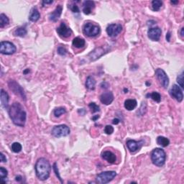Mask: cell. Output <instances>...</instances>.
Returning <instances> with one entry per match:
<instances>
[{"label": "cell", "instance_id": "9c48e42d", "mask_svg": "<svg viewBox=\"0 0 184 184\" xmlns=\"http://www.w3.org/2000/svg\"><path fill=\"white\" fill-rule=\"evenodd\" d=\"M155 76H156L157 79L158 80L160 85L164 89H167L168 85H169V78H168V76H167L166 73L163 69L158 68L155 71Z\"/></svg>", "mask_w": 184, "mask_h": 184}, {"label": "cell", "instance_id": "30bf717a", "mask_svg": "<svg viewBox=\"0 0 184 184\" xmlns=\"http://www.w3.org/2000/svg\"><path fill=\"white\" fill-rule=\"evenodd\" d=\"M108 51V47H99L95 48L93 51H91L88 55V57H89V58L91 61H94L104 55L105 53H107Z\"/></svg>", "mask_w": 184, "mask_h": 184}, {"label": "cell", "instance_id": "e0dca14e", "mask_svg": "<svg viewBox=\"0 0 184 184\" xmlns=\"http://www.w3.org/2000/svg\"><path fill=\"white\" fill-rule=\"evenodd\" d=\"M62 11H63V7L61 5H58L57 7L55 8V9L53 12L50 15L49 19L51 21H53V22H56L58 19L60 18L61 14H62Z\"/></svg>", "mask_w": 184, "mask_h": 184}, {"label": "cell", "instance_id": "4fadbf2b", "mask_svg": "<svg viewBox=\"0 0 184 184\" xmlns=\"http://www.w3.org/2000/svg\"><path fill=\"white\" fill-rule=\"evenodd\" d=\"M170 94L171 95L172 97L176 99L178 102H181V101H183V92H182L181 88H180L178 85H176V84H174V85L172 86L171 89H170Z\"/></svg>", "mask_w": 184, "mask_h": 184}, {"label": "cell", "instance_id": "60d3db41", "mask_svg": "<svg viewBox=\"0 0 184 184\" xmlns=\"http://www.w3.org/2000/svg\"><path fill=\"white\" fill-rule=\"evenodd\" d=\"M53 1H43L42 4H43V6H45L47 5H51V4H53Z\"/></svg>", "mask_w": 184, "mask_h": 184}, {"label": "cell", "instance_id": "8992f818", "mask_svg": "<svg viewBox=\"0 0 184 184\" xmlns=\"http://www.w3.org/2000/svg\"><path fill=\"white\" fill-rule=\"evenodd\" d=\"M8 85L9 89H10L11 91H13V93H14L15 94L18 96V97H20V98H22V100L26 101L27 98L25 93L24 90H23L22 86H21L20 84L17 83L14 80H10L8 82Z\"/></svg>", "mask_w": 184, "mask_h": 184}, {"label": "cell", "instance_id": "7bdbcfd3", "mask_svg": "<svg viewBox=\"0 0 184 184\" xmlns=\"http://www.w3.org/2000/svg\"><path fill=\"white\" fill-rule=\"evenodd\" d=\"M170 36H171V34H170V32H168L166 34V40H168V42H170Z\"/></svg>", "mask_w": 184, "mask_h": 184}, {"label": "cell", "instance_id": "603a6c76", "mask_svg": "<svg viewBox=\"0 0 184 184\" xmlns=\"http://www.w3.org/2000/svg\"><path fill=\"white\" fill-rule=\"evenodd\" d=\"M85 44H86L85 40L80 37L75 38L72 41L73 46H74V47L76 48H80L84 47V46L85 45Z\"/></svg>", "mask_w": 184, "mask_h": 184}, {"label": "cell", "instance_id": "cb8c5ba5", "mask_svg": "<svg viewBox=\"0 0 184 184\" xmlns=\"http://www.w3.org/2000/svg\"><path fill=\"white\" fill-rule=\"evenodd\" d=\"M96 80L93 76H88L86 81V87L89 90H94L96 86Z\"/></svg>", "mask_w": 184, "mask_h": 184}, {"label": "cell", "instance_id": "d590c367", "mask_svg": "<svg viewBox=\"0 0 184 184\" xmlns=\"http://www.w3.org/2000/svg\"><path fill=\"white\" fill-rule=\"evenodd\" d=\"M58 53L61 55H66L67 53V50L63 46H59L58 48Z\"/></svg>", "mask_w": 184, "mask_h": 184}, {"label": "cell", "instance_id": "4316f807", "mask_svg": "<svg viewBox=\"0 0 184 184\" xmlns=\"http://www.w3.org/2000/svg\"><path fill=\"white\" fill-rule=\"evenodd\" d=\"M147 98H151L153 100H154L156 102H160L161 100V96L158 92L157 91H153L150 94H147L146 95Z\"/></svg>", "mask_w": 184, "mask_h": 184}, {"label": "cell", "instance_id": "83f0119b", "mask_svg": "<svg viewBox=\"0 0 184 184\" xmlns=\"http://www.w3.org/2000/svg\"><path fill=\"white\" fill-rule=\"evenodd\" d=\"M9 22V20L8 17L6 16V15L3 14V13L0 15V28H3L5 26L8 25Z\"/></svg>", "mask_w": 184, "mask_h": 184}, {"label": "cell", "instance_id": "d6986e66", "mask_svg": "<svg viewBox=\"0 0 184 184\" xmlns=\"http://www.w3.org/2000/svg\"><path fill=\"white\" fill-rule=\"evenodd\" d=\"M95 3L93 1H85L83 4V12L85 15L91 14L94 9Z\"/></svg>", "mask_w": 184, "mask_h": 184}, {"label": "cell", "instance_id": "e575fe53", "mask_svg": "<svg viewBox=\"0 0 184 184\" xmlns=\"http://www.w3.org/2000/svg\"><path fill=\"white\" fill-rule=\"evenodd\" d=\"M53 170H54L55 175H56V176L58 177V178L59 180H60V181L61 182V183H63V180L61 179V177L60 176V174H59V172H58V167H57V164L56 163H55L54 164H53Z\"/></svg>", "mask_w": 184, "mask_h": 184}, {"label": "cell", "instance_id": "ac0fdd59", "mask_svg": "<svg viewBox=\"0 0 184 184\" xmlns=\"http://www.w3.org/2000/svg\"><path fill=\"white\" fill-rule=\"evenodd\" d=\"M101 157H102L104 160H107V162L111 164L114 163L117 160L116 155L112 152H111V151H104V152L102 153V154H101Z\"/></svg>", "mask_w": 184, "mask_h": 184}, {"label": "cell", "instance_id": "7a4b0ae2", "mask_svg": "<svg viewBox=\"0 0 184 184\" xmlns=\"http://www.w3.org/2000/svg\"><path fill=\"white\" fill-rule=\"evenodd\" d=\"M34 168H35L36 176L40 181H45L49 178L51 166L47 159L44 158L38 159L35 163Z\"/></svg>", "mask_w": 184, "mask_h": 184}, {"label": "cell", "instance_id": "7dc6e473", "mask_svg": "<svg viewBox=\"0 0 184 184\" xmlns=\"http://www.w3.org/2000/svg\"><path fill=\"white\" fill-rule=\"evenodd\" d=\"M99 117V116H97V117H93V120H96L97 119H98Z\"/></svg>", "mask_w": 184, "mask_h": 184}, {"label": "cell", "instance_id": "484cf974", "mask_svg": "<svg viewBox=\"0 0 184 184\" xmlns=\"http://www.w3.org/2000/svg\"><path fill=\"white\" fill-rule=\"evenodd\" d=\"M28 33L26 28L24 27H20V28H17L14 32L15 36H18V37H25Z\"/></svg>", "mask_w": 184, "mask_h": 184}, {"label": "cell", "instance_id": "1f68e13d", "mask_svg": "<svg viewBox=\"0 0 184 184\" xmlns=\"http://www.w3.org/2000/svg\"><path fill=\"white\" fill-rule=\"evenodd\" d=\"M89 107L90 109H91V112L93 113L99 112V110H100V109H100V108H99V107L98 106L97 104H95L94 102L90 103L89 104Z\"/></svg>", "mask_w": 184, "mask_h": 184}, {"label": "cell", "instance_id": "74e56055", "mask_svg": "<svg viewBox=\"0 0 184 184\" xmlns=\"http://www.w3.org/2000/svg\"><path fill=\"white\" fill-rule=\"evenodd\" d=\"M69 8H70V9L73 12H74V13L79 12V8H78V7L77 5H70L69 6Z\"/></svg>", "mask_w": 184, "mask_h": 184}, {"label": "cell", "instance_id": "3957f363", "mask_svg": "<svg viewBox=\"0 0 184 184\" xmlns=\"http://www.w3.org/2000/svg\"><path fill=\"white\" fill-rule=\"evenodd\" d=\"M151 160L153 163L158 167L164 166L166 160V152L161 148H155L151 153Z\"/></svg>", "mask_w": 184, "mask_h": 184}, {"label": "cell", "instance_id": "d4e9b609", "mask_svg": "<svg viewBox=\"0 0 184 184\" xmlns=\"http://www.w3.org/2000/svg\"><path fill=\"white\" fill-rule=\"evenodd\" d=\"M157 143H158V145H160V146L166 147L169 145L170 140L168 138L163 137V136H159L157 138Z\"/></svg>", "mask_w": 184, "mask_h": 184}, {"label": "cell", "instance_id": "f35d334b", "mask_svg": "<svg viewBox=\"0 0 184 184\" xmlns=\"http://www.w3.org/2000/svg\"><path fill=\"white\" fill-rule=\"evenodd\" d=\"M0 160H1L2 163L7 162V158H6V157L5 156V155H4L2 153H0Z\"/></svg>", "mask_w": 184, "mask_h": 184}, {"label": "cell", "instance_id": "44dd1931", "mask_svg": "<svg viewBox=\"0 0 184 184\" xmlns=\"http://www.w3.org/2000/svg\"><path fill=\"white\" fill-rule=\"evenodd\" d=\"M137 101L135 99H126V100L124 101V107L126 110L128 111H132L133 109H135L136 107H137Z\"/></svg>", "mask_w": 184, "mask_h": 184}, {"label": "cell", "instance_id": "ab89813d", "mask_svg": "<svg viewBox=\"0 0 184 184\" xmlns=\"http://www.w3.org/2000/svg\"><path fill=\"white\" fill-rule=\"evenodd\" d=\"M109 86V84L107 83V82H103V83L101 84V87L102 88V89H108Z\"/></svg>", "mask_w": 184, "mask_h": 184}, {"label": "cell", "instance_id": "7c38bea8", "mask_svg": "<svg viewBox=\"0 0 184 184\" xmlns=\"http://www.w3.org/2000/svg\"><path fill=\"white\" fill-rule=\"evenodd\" d=\"M57 32L61 37L67 38L71 35L72 30L71 29L66 25V23L62 22L61 23L60 26L57 28Z\"/></svg>", "mask_w": 184, "mask_h": 184}, {"label": "cell", "instance_id": "f6af8a7d", "mask_svg": "<svg viewBox=\"0 0 184 184\" xmlns=\"http://www.w3.org/2000/svg\"><path fill=\"white\" fill-rule=\"evenodd\" d=\"M183 30H184V28H181V32H180V33H181V35L182 36V37H183V36H184Z\"/></svg>", "mask_w": 184, "mask_h": 184}, {"label": "cell", "instance_id": "c3c4849f", "mask_svg": "<svg viewBox=\"0 0 184 184\" xmlns=\"http://www.w3.org/2000/svg\"><path fill=\"white\" fill-rule=\"evenodd\" d=\"M28 72H30V70H29V69H27L25 71H24V74H26V73H28Z\"/></svg>", "mask_w": 184, "mask_h": 184}, {"label": "cell", "instance_id": "5bb4252c", "mask_svg": "<svg viewBox=\"0 0 184 184\" xmlns=\"http://www.w3.org/2000/svg\"><path fill=\"white\" fill-rule=\"evenodd\" d=\"M161 34H162V31H161V29L158 27L150 28L147 31L148 38L153 41H158L160 38Z\"/></svg>", "mask_w": 184, "mask_h": 184}, {"label": "cell", "instance_id": "9a60e30c", "mask_svg": "<svg viewBox=\"0 0 184 184\" xmlns=\"http://www.w3.org/2000/svg\"><path fill=\"white\" fill-rule=\"evenodd\" d=\"M126 144L130 152L135 153L141 148L144 144V141L143 140L135 141L134 140H129L128 141H126Z\"/></svg>", "mask_w": 184, "mask_h": 184}, {"label": "cell", "instance_id": "6da1fadb", "mask_svg": "<svg viewBox=\"0 0 184 184\" xmlns=\"http://www.w3.org/2000/svg\"><path fill=\"white\" fill-rule=\"evenodd\" d=\"M9 117L15 125L24 126L25 124L27 114L23 107L19 102H15L8 109Z\"/></svg>", "mask_w": 184, "mask_h": 184}, {"label": "cell", "instance_id": "8d00e7d4", "mask_svg": "<svg viewBox=\"0 0 184 184\" xmlns=\"http://www.w3.org/2000/svg\"><path fill=\"white\" fill-rule=\"evenodd\" d=\"M104 132L107 135H111V134H112L114 132V128L111 125H107L105 126Z\"/></svg>", "mask_w": 184, "mask_h": 184}, {"label": "cell", "instance_id": "b9f144b4", "mask_svg": "<svg viewBox=\"0 0 184 184\" xmlns=\"http://www.w3.org/2000/svg\"><path fill=\"white\" fill-rule=\"evenodd\" d=\"M78 112L79 113V114H81V115H84V114H85V113H86V111H85V109H79V110L78 111Z\"/></svg>", "mask_w": 184, "mask_h": 184}, {"label": "cell", "instance_id": "bcb514c9", "mask_svg": "<svg viewBox=\"0 0 184 184\" xmlns=\"http://www.w3.org/2000/svg\"><path fill=\"white\" fill-rule=\"evenodd\" d=\"M170 3H171L172 5H177V4H178V1H171Z\"/></svg>", "mask_w": 184, "mask_h": 184}, {"label": "cell", "instance_id": "277c9868", "mask_svg": "<svg viewBox=\"0 0 184 184\" xmlns=\"http://www.w3.org/2000/svg\"><path fill=\"white\" fill-rule=\"evenodd\" d=\"M101 29L98 25H96L94 23L88 22L84 25L83 28V32L84 34L90 38H94L97 36L100 33Z\"/></svg>", "mask_w": 184, "mask_h": 184}, {"label": "cell", "instance_id": "f1b7e54d", "mask_svg": "<svg viewBox=\"0 0 184 184\" xmlns=\"http://www.w3.org/2000/svg\"><path fill=\"white\" fill-rule=\"evenodd\" d=\"M163 6V2L160 0H153L152 2V8L154 11H159Z\"/></svg>", "mask_w": 184, "mask_h": 184}, {"label": "cell", "instance_id": "836d02e7", "mask_svg": "<svg viewBox=\"0 0 184 184\" xmlns=\"http://www.w3.org/2000/svg\"><path fill=\"white\" fill-rule=\"evenodd\" d=\"M177 82L178 83V85H179L182 89H183V73L182 72L181 74L177 77Z\"/></svg>", "mask_w": 184, "mask_h": 184}, {"label": "cell", "instance_id": "d6a6232c", "mask_svg": "<svg viewBox=\"0 0 184 184\" xmlns=\"http://www.w3.org/2000/svg\"><path fill=\"white\" fill-rule=\"evenodd\" d=\"M7 175H8V171L5 168L1 167L0 168V177H1V180L5 179V178H7Z\"/></svg>", "mask_w": 184, "mask_h": 184}, {"label": "cell", "instance_id": "8fae6325", "mask_svg": "<svg viewBox=\"0 0 184 184\" xmlns=\"http://www.w3.org/2000/svg\"><path fill=\"white\" fill-rule=\"evenodd\" d=\"M122 31V26L120 24H111L107 28V32L111 38H115Z\"/></svg>", "mask_w": 184, "mask_h": 184}, {"label": "cell", "instance_id": "ba28073f", "mask_svg": "<svg viewBox=\"0 0 184 184\" xmlns=\"http://www.w3.org/2000/svg\"><path fill=\"white\" fill-rule=\"evenodd\" d=\"M16 47L12 43L2 41L0 43V53L4 55H12L16 52Z\"/></svg>", "mask_w": 184, "mask_h": 184}, {"label": "cell", "instance_id": "2e32d148", "mask_svg": "<svg viewBox=\"0 0 184 184\" xmlns=\"http://www.w3.org/2000/svg\"><path fill=\"white\" fill-rule=\"evenodd\" d=\"M101 102L105 105H109L114 101V95L112 91L104 92L100 96Z\"/></svg>", "mask_w": 184, "mask_h": 184}, {"label": "cell", "instance_id": "ffe728a7", "mask_svg": "<svg viewBox=\"0 0 184 184\" xmlns=\"http://www.w3.org/2000/svg\"><path fill=\"white\" fill-rule=\"evenodd\" d=\"M0 99H1V104L5 109H8L9 107V95L4 89H1V94H0Z\"/></svg>", "mask_w": 184, "mask_h": 184}, {"label": "cell", "instance_id": "4dcf8cb0", "mask_svg": "<svg viewBox=\"0 0 184 184\" xmlns=\"http://www.w3.org/2000/svg\"><path fill=\"white\" fill-rule=\"evenodd\" d=\"M11 148H12V150L13 152L15 153H20L21 151H22V147L20 143H14L12 145Z\"/></svg>", "mask_w": 184, "mask_h": 184}, {"label": "cell", "instance_id": "52a82bcc", "mask_svg": "<svg viewBox=\"0 0 184 184\" xmlns=\"http://www.w3.org/2000/svg\"><path fill=\"white\" fill-rule=\"evenodd\" d=\"M70 129L66 124H61V125L55 126L53 128L51 131L52 135L55 137H66L70 134Z\"/></svg>", "mask_w": 184, "mask_h": 184}, {"label": "cell", "instance_id": "7402d4cb", "mask_svg": "<svg viewBox=\"0 0 184 184\" xmlns=\"http://www.w3.org/2000/svg\"><path fill=\"white\" fill-rule=\"evenodd\" d=\"M40 17V14L39 11H38V9L36 8V7H34V8L31 10V12H30V16H29V20L31 21V22H37V21H38Z\"/></svg>", "mask_w": 184, "mask_h": 184}, {"label": "cell", "instance_id": "f546056e", "mask_svg": "<svg viewBox=\"0 0 184 184\" xmlns=\"http://www.w3.org/2000/svg\"><path fill=\"white\" fill-rule=\"evenodd\" d=\"M65 113H66V109L64 107H58L54 109V112H53L55 117H60L61 115Z\"/></svg>", "mask_w": 184, "mask_h": 184}, {"label": "cell", "instance_id": "ee69618b", "mask_svg": "<svg viewBox=\"0 0 184 184\" xmlns=\"http://www.w3.org/2000/svg\"><path fill=\"white\" fill-rule=\"evenodd\" d=\"M118 123H120V120L119 119H114L113 120V124H117Z\"/></svg>", "mask_w": 184, "mask_h": 184}, {"label": "cell", "instance_id": "5b68a950", "mask_svg": "<svg viewBox=\"0 0 184 184\" xmlns=\"http://www.w3.org/2000/svg\"><path fill=\"white\" fill-rule=\"evenodd\" d=\"M117 172L113 170L109 171H104L98 174L97 176V182L100 184H105L112 181L116 177Z\"/></svg>", "mask_w": 184, "mask_h": 184}]
</instances>
